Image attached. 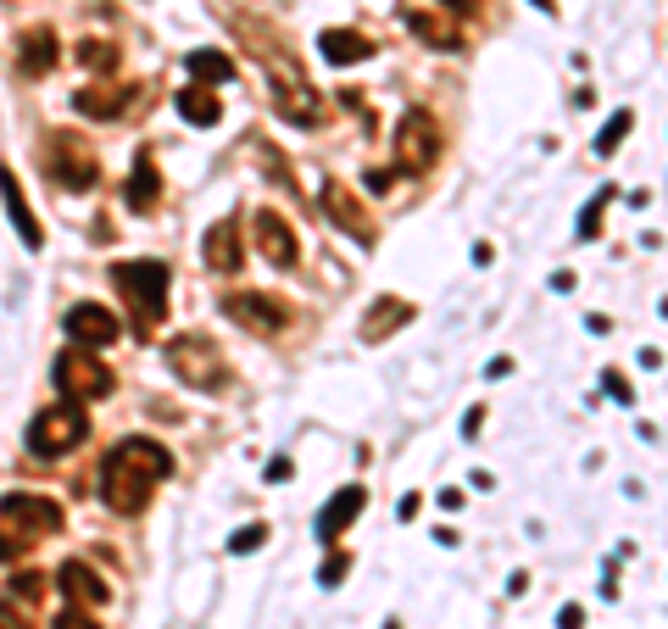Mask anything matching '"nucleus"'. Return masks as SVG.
<instances>
[{
  "mask_svg": "<svg viewBox=\"0 0 668 629\" xmlns=\"http://www.w3.org/2000/svg\"><path fill=\"white\" fill-rule=\"evenodd\" d=\"M34 540H23V535H12V529L0 524V563H12V557H23Z\"/></svg>",
  "mask_w": 668,
  "mask_h": 629,
  "instance_id": "2f4dec72",
  "label": "nucleus"
},
{
  "mask_svg": "<svg viewBox=\"0 0 668 629\" xmlns=\"http://www.w3.org/2000/svg\"><path fill=\"white\" fill-rule=\"evenodd\" d=\"M56 629H101V624H95V613H84V607H62Z\"/></svg>",
  "mask_w": 668,
  "mask_h": 629,
  "instance_id": "7c9ffc66",
  "label": "nucleus"
},
{
  "mask_svg": "<svg viewBox=\"0 0 668 629\" xmlns=\"http://www.w3.org/2000/svg\"><path fill=\"white\" fill-rule=\"evenodd\" d=\"M0 195H6V212H12V223H17V234H23V245H28V251H39V245H45V234H39L34 206L23 201V184H17V173H12L6 162H0Z\"/></svg>",
  "mask_w": 668,
  "mask_h": 629,
  "instance_id": "a211bd4d",
  "label": "nucleus"
},
{
  "mask_svg": "<svg viewBox=\"0 0 668 629\" xmlns=\"http://www.w3.org/2000/svg\"><path fill=\"white\" fill-rule=\"evenodd\" d=\"M173 106L184 112V123H201V129H212V123L223 117V106H218V95H212V90H179V95H173Z\"/></svg>",
  "mask_w": 668,
  "mask_h": 629,
  "instance_id": "5701e85b",
  "label": "nucleus"
},
{
  "mask_svg": "<svg viewBox=\"0 0 668 629\" xmlns=\"http://www.w3.org/2000/svg\"><path fill=\"white\" fill-rule=\"evenodd\" d=\"M223 312L251 334H284L290 329V307H284L279 296H268V290H229V296H223Z\"/></svg>",
  "mask_w": 668,
  "mask_h": 629,
  "instance_id": "1a4fd4ad",
  "label": "nucleus"
},
{
  "mask_svg": "<svg viewBox=\"0 0 668 629\" xmlns=\"http://www.w3.org/2000/svg\"><path fill=\"white\" fill-rule=\"evenodd\" d=\"M602 385H607V390H613V396H618V401H630V385H624V379H618V373H602Z\"/></svg>",
  "mask_w": 668,
  "mask_h": 629,
  "instance_id": "e433bc0d",
  "label": "nucleus"
},
{
  "mask_svg": "<svg viewBox=\"0 0 668 629\" xmlns=\"http://www.w3.org/2000/svg\"><path fill=\"white\" fill-rule=\"evenodd\" d=\"M51 379H56V390L67 396V407H84V401H101V396H112V368H106L95 351H84V346H67L62 357H56V368H51Z\"/></svg>",
  "mask_w": 668,
  "mask_h": 629,
  "instance_id": "20e7f679",
  "label": "nucleus"
},
{
  "mask_svg": "<svg viewBox=\"0 0 668 629\" xmlns=\"http://www.w3.org/2000/svg\"><path fill=\"white\" fill-rule=\"evenodd\" d=\"M440 162V123L424 106H407L396 123V173H429Z\"/></svg>",
  "mask_w": 668,
  "mask_h": 629,
  "instance_id": "423d86ee",
  "label": "nucleus"
},
{
  "mask_svg": "<svg viewBox=\"0 0 668 629\" xmlns=\"http://www.w3.org/2000/svg\"><path fill=\"white\" fill-rule=\"evenodd\" d=\"M602 212H607V190L579 212V240H596V234H602Z\"/></svg>",
  "mask_w": 668,
  "mask_h": 629,
  "instance_id": "cd10ccee",
  "label": "nucleus"
},
{
  "mask_svg": "<svg viewBox=\"0 0 668 629\" xmlns=\"http://www.w3.org/2000/svg\"><path fill=\"white\" fill-rule=\"evenodd\" d=\"M201 262H206L212 273H240V262H245V251H240V223H234V218L212 223V229H206V240H201Z\"/></svg>",
  "mask_w": 668,
  "mask_h": 629,
  "instance_id": "4468645a",
  "label": "nucleus"
},
{
  "mask_svg": "<svg viewBox=\"0 0 668 629\" xmlns=\"http://www.w3.org/2000/svg\"><path fill=\"white\" fill-rule=\"evenodd\" d=\"M117 334H123V323L112 318V307H101V301H78V307H67V340L84 351H101L112 346Z\"/></svg>",
  "mask_w": 668,
  "mask_h": 629,
  "instance_id": "9b49d317",
  "label": "nucleus"
},
{
  "mask_svg": "<svg viewBox=\"0 0 668 629\" xmlns=\"http://www.w3.org/2000/svg\"><path fill=\"white\" fill-rule=\"evenodd\" d=\"M167 474H173V451L156 446V440H145V435H129V440H117L112 457H106L101 501L112 507V513H123V518H140Z\"/></svg>",
  "mask_w": 668,
  "mask_h": 629,
  "instance_id": "f257e3e1",
  "label": "nucleus"
},
{
  "mask_svg": "<svg viewBox=\"0 0 668 629\" xmlns=\"http://www.w3.org/2000/svg\"><path fill=\"white\" fill-rule=\"evenodd\" d=\"M56 62H62V39H56V28H28V34L17 39V67H23L28 78H45Z\"/></svg>",
  "mask_w": 668,
  "mask_h": 629,
  "instance_id": "dca6fc26",
  "label": "nucleus"
},
{
  "mask_svg": "<svg viewBox=\"0 0 668 629\" xmlns=\"http://www.w3.org/2000/svg\"><path fill=\"white\" fill-rule=\"evenodd\" d=\"M129 95H140V90H101V84H90V90L73 95V106L84 117H95V123H106V117H123V112H129Z\"/></svg>",
  "mask_w": 668,
  "mask_h": 629,
  "instance_id": "412c9836",
  "label": "nucleus"
},
{
  "mask_svg": "<svg viewBox=\"0 0 668 629\" xmlns=\"http://www.w3.org/2000/svg\"><path fill=\"white\" fill-rule=\"evenodd\" d=\"M362 507H368V490L362 485H346V490H334V501H323V513H318V540H340L351 529V518L362 513Z\"/></svg>",
  "mask_w": 668,
  "mask_h": 629,
  "instance_id": "2eb2a0df",
  "label": "nucleus"
},
{
  "mask_svg": "<svg viewBox=\"0 0 668 629\" xmlns=\"http://www.w3.org/2000/svg\"><path fill=\"white\" fill-rule=\"evenodd\" d=\"M0 629H28V613H17V602H0Z\"/></svg>",
  "mask_w": 668,
  "mask_h": 629,
  "instance_id": "72a5a7b5",
  "label": "nucleus"
},
{
  "mask_svg": "<svg viewBox=\"0 0 668 629\" xmlns=\"http://www.w3.org/2000/svg\"><path fill=\"white\" fill-rule=\"evenodd\" d=\"M407 318H412V301H401V296H379V301L368 307V323H362V340H390V334H396Z\"/></svg>",
  "mask_w": 668,
  "mask_h": 629,
  "instance_id": "aec40b11",
  "label": "nucleus"
},
{
  "mask_svg": "<svg viewBox=\"0 0 668 629\" xmlns=\"http://www.w3.org/2000/svg\"><path fill=\"white\" fill-rule=\"evenodd\" d=\"M407 28L424 39V45H435V51H463V28L451 23L446 12H435V6H412Z\"/></svg>",
  "mask_w": 668,
  "mask_h": 629,
  "instance_id": "f3484780",
  "label": "nucleus"
},
{
  "mask_svg": "<svg viewBox=\"0 0 668 629\" xmlns=\"http://www.w3.org/2000/svg\"><path fill=\"white\" fill-rule=\"evenodd\" d=\"M167 279L173 273L162 262H117L112 268V284H117V296L129 301V318L140 340H151V329L167 318Z\"/></svg>",
  "mask_w": 668,
  "mask_h": 629,
  "instance_id": "f03ea898",
  "label": "nucleus"
},
{
  "mask_svg": "<svg viewBox=\"0 0 668 629\" xmlns=\"http://www.w3.org/2000/svg\"><path fill=\"white\" fill-rule=\"evenodd\" d=\"M262 540H268V524H245V529H234L229 552H257Z\"/></svg>",
  "mask_w": 668,
  "mask_h": 629,
  "instance_id": "c85d7f7f",
  "label": "nucleus"
},
{
  "mask_svg": "<svg viewBox=\"0 0 668 629\" xmlns=\"http://www.w3.org/2000/svg\"><path fill=\"white\" fill-rule=\"evenodd\" d=\"M56 585L67 591V607H84V613H95V607L112 602V585H106L90 563H78V557H67V563L56 568Z\"/></svg>",
  "mask_w": 668,
  "mask_h": 629,
  "instance_id": "f8f14e48",
  "label": "nucleus"
},
{
  "mask_svg": "<svg viewBox=\"0 0 668 629\" xmlns=\"http://www.w3.org/2000/svg\"><path fill=\"white\" fill-rule=\"evenodd\" d=\"M557 624H563V629H579V624H585V607H563V618H557Z\"/></svg>",
  "mask_w": 668,
  "mask_h": 629,
  "instance_id": "4c0bfd02",
  "label": "nucleus"
},
{
  "mask_svg": "<svg viewBox=\"0 0 668 629\" xmlns=\"http://www.w3.org/2000/svg\"><path fill=\"white\" fill-rule=\"evenodd\" d=\"M635 129V112H630V106H618V112L613 117H607V129H602V140H596V156H613L618 151V145H624V134H630Z\"/></svg>",
  "mask_w": 668,
  "mask_h": 629,
  "instance_id": "a878e982",
  "label": "nucleus"
},
{
  "mask_svg": "<svg viewBox=\"0 0 668 629\" xmlns=\"http://www.w3.org/2000/svg\"><path fill=\"white\" fill-rule=\"evenodd\" d=\"M346 568H351L346 552H329V557H323V568H318V579H323V585H340V579H346Z\"/></svg>",
  "mask_w": 668,
  "mask_h": 629,
  "instance_id": "c756f323",
  "label": "nucleus"
},
{
  "mask_svg": "<svg viewBox=\"0 0 668 629\" xmlns=\"http://www.w3.org/2000/svg\"><path fill=\"white\" fill-rule=\"evenodd\" d=\"M390 629H396V624H390Z\"/></svg>",
  "mask_w": 668,
  "mask_h": 629,
  "instance_id": "ea45409f",
  "label": "nucleus"
},
{
  "mask_svg": "<svg viewBox=\"0 0 668 629\" xmlns=\"http://www.w3.org/2000/svg\"><path fill=\"white\" fill-rule=\"evenodd\" d=\"M257 245H262V257H268L273 268H296V257H301L296 229H290L273 206H262V212H257Z\"/></svg>",
  "mask_w": 668,
  "mask_h": 629,
  "instance_id": "ddd939ff",
  "label": "nucleus"
},
{
  "mask_svg": "<svg viewBox=\"0 0 668 629\" xmlns=\"http://www.w3.org/2000/svg\"><path fill=\"white\" fill-rule=\"evenodd\" d=\"M167 368L179 373L184 385L195 390H223L229 385V368H223V351L201 334H179V340H167Z\"/></svg>",
  "mask_w": 668,
  "mask_h": 629,
  "instance_id": "39448f33",
  "label": "nucleus"
},
{
  "mask_svg": "<svg viewBox=\"0 0 668 629\" xmlns=\"http://www.w3.org/2000/svg\"><path fill=\"white\" fill-rule=\"evenodd\" d=\"M440 12H451V17H474V12H479V0H440Z\"/></svg>",
  "mask_w": 668,
  "mask_h": 629,
  "instance_id": "f704fd0d",
  "label": "nucleus"
},
{
  "mask_svg": "<svg viewBox=\"0 0 668 629\" xmlns=\"http://www.w3.org/2000/svg\"><path fill=\"white\" fill-rule=\"evenodd\" d=\"M73 56H78V67H90V73H117V45H106V39H84Z\"/></svg>",
  "mask_w": 668,
  "mask_h": 629,
  "instance_id": "393cba45",
  "label": "nucleus"
},
{
  "mask_svg": "<svg viewBox=\"0 0 668 629\" xmlns=\"http://www.w3.org/2000/svg\"><path fill=\"white\" fill-rule=\"evenodd\" d=\"M156 195H162V173H156L151 156H140V162H134V173H129V190H123V201H129L134 212H151Z\"/></svg>",
  "mask_w": 668,
  "mask_h": 629,
  "instance_id": "4be33fe9",
  "label": "nucleus"
},
{
  "mask_svg": "<svg viewBox=\"0 0 668 629\" xmlns=\"http://www.w3.org/2000/svg\"><path fill=\"white\" fill-rule=\"evenodd\" d=\"M323 212L334 218V229H346L357 245H373L379 240V223H373V212L351 195V184H340V179H329L323 184Z\"/></svg>",
  "mask_w": 668,
  "mask_h": 629,
  "instance_id": "9d476101",
  "label": "nucleus"
},
{
  "mask_svg": "<svg viewBox=\"0 0 668 629\" xmlns=\"http://www.w3.org/2000/svg\"><path fill=\"white\" fill-rule=\"evenodd\" d=\"M0 524L12 529V535L34 540V535H56L67 524V513H62V501L39 496V490H6L0 496Z\"/></svg>",
  "mask_w": 668,
  "mask_h": 629,
  "instance_id": "0eeeda50",
  "label": "nucleus"
},
{
  "mask_svg": "<svg viewBox=\"0 0 668 629\" xmlns=\"http://www.w3.org/2000/svg\"><path fill=\"white\" fill-rule=\"evenodd\" d=\"M535 6H540V12H557V6H552V0H535Z\"/></svg>",
  "mask_w": 668,
  "mask_h": 629,
  "instance_id": "58836bf2",
  "label": "nucleus"
},
{
  "mask_svg": "<svg viewBox=\"0 0 668 629\" xmlns=\"http://www.w3.org/2000/svg\"><path fill=\"white\" fill-rule=\"evenodd\" d=\"M84 435H90V418L78 407H45L34 424H28V451H34V457H62V451L78 446Z\"/></svg>",
  "mask_w": 668,
  "mask_h": 629,
  "instance_id": "6e6552de",
  "label": "nucleus"
},
{
  "mask_svg": "<svg viewBox=\"0 0 668 629\" xmlns=\"http://www.w3.org/2000/svg\"><path fill=\"white\" fill-rule=\"evenodd\" d=\"M39 596H45V574H34V568H23V574H12V579H6V602L34 607Z\"/></svg>",
  "mask_w": 668,
  "mask_h": 629,
  "instance_id": "bb28decb",
  "label": "nucleus"
},
{
  "mask_svg": "<svg viewBox=\"0 0 668 629\" xmlns=\"http://www.w3.org/2000/svg\"><path fill=\"white\" fill-rule=\"evenodd\" d=\"M39 162H45V173H51L56 184H67V190H95V184H101V162H95L84 134L51 129L45 145H39Z\"/></svg>",
  "mask_w": 668,
  "mask_h": 629,
  "instance_id": "7ed1b4c3",
  "label": "nucleus"
},
{
  "mask_svg": "<svg viewBox=\"0 0 668 629\" xmlns=\"http://www.w3.org/2000/svg\"><path fill=\"white\" fill-rule=\"evenodd\" d=\"M290 474H296V468H290V457H273V463H268V479H273V485H279V479H290Z\"/></svg>",
  "mask_w": 668,
  "mask_h": 629,
  "instance_id": "c9c22d12",
  "label": "nucleus"
},
{
  "mask_svg": "<svg viewBox=\"0 0 668 629\" xmlns=\"http://www.w3.org/2000/svg\"><path fill=\"white\" fill-rule=\"evenodd\" d=\"M390 184H396V167H368V190L373 195H385Z\"/></svg>",
  "mask_w": 668,
  "mask_h": 629,
  "instance_id": "473e14b6",
  "label": "nucleus"
},
{
  "mask_svg": "<svg viewBox=\"0 0 668 629\" xmlns=\"http://www.w3.org/2000/svg\"><path fill=\"white\" fill-rule=\"evenodd\" d=\"M184 62H190V73L201 78V84H229L234 78V62L223 51H190Z\"/></svg>",
  "mask_w": 668,
  "mask_h": 629,
  "instance_id": "b1692460",
  "label": "nucleus"
},
{
  "mask_svg": "<svg viewBox=\"0 0 668 629\" xmlns=\"http://www.w3.org/2000/svg\"><path fill=\"white\" fill-rule=\"evenodd\" d=\"M318 51H323V62H334V67H357V62H368L373 45L357 28H329V34L318 39Z\"/></svg>",
  "mask_w": 668,
  "mask_h": 629,
  "instance_id": "6ab92c4d",
  "label": "nucleus"
}]
</instances>
